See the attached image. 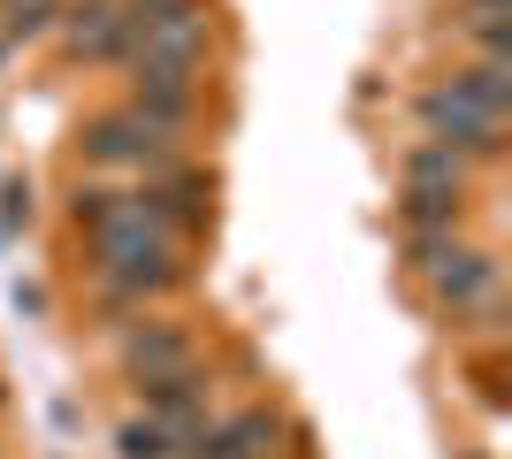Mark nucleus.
Wrapping results in <instances>:
<instances>
[{"instance_id":"obj_1","label":"nucleus","mask_w":512,"mask_h":459,"mask_svg":"<svg viewBox=\"0 0 512 459\" xmlns=\"http://www.w3.org/2000/svg\"><path fill=\"white\" fill-rule=\"evenodd\" d=\"M92 253H100V276L115 299H146V291H161L176 276L169 268V222L153 215V199L115 192V207L92 222Z\"/></svg>"},{"instance_id":"obj_2","label":"nucleus","mask_w":512,"mask_h":459,"mask_svg":"<svg viewBox=\"0 0 512 459\" xmlns=\"http://www.w3.org/2000/svg\"><path fill=\"white\" fill-rule=\"evenodd\" d=\"M123 368L138 391H169V383H199V352L176 322H138L123 337Z\"/></svg>"},{"instance_id":"obj_3","label":"nucleus","mask_w":512,"mask_h":459,"mask_svg":"<svg viewBox=\"0 0 512 459\" xmlns=\"http://www.w3.org/2000/svg\"><path fill=\"white\" fill-rule=\"evenodd\" d=\"M421 123H428V131H444L451 146H467V153H497V123H505V115L459 100L451 85H436V92H421Z\"/></svg>"},{"instance_id":"obj_4","label":"nucleus","mask_w":512,"mask_h":459,"mask_svg":"<svg viewBox=\"0 0 512 459\" xmlns=\"http://www.w3.org/2000/svg\"><path fill=\"white\" fill-rule=\"evenodd\" d=\"M421 268H436V291H444L451 306H482L497 284V261L490 253H467V245H421Z\"/></svg>"},{"instance_id":"obj_5","label":"nucleus","mask_w":512,"mask_h":459,"mask_svg":"<svg viewBox=\"0 0 512 459\" xmlns=\"http://www.w3.org/2000/svg\"><path fill=\"white\" fill-rule=\"evenodd\" d=\"M85 153L92 161H138V169H146V161H161V131L138 123V115H100L85 131Z\"/></svg>"},{"instance_id":"obj_6","label":"nucleus","mask_w":512,"mask_h":459,"mask_svg":"<svg viewBox=\"0 0 512 459\" xmlns=\"http://www.w3.org/2000/svg\"><path fill=\"white\" fill-rule=\"evenodd\" d=\"M123 39H130V23H123V8H115V0H85V8L69 16V46H77V54H92V62L123 54Z\"/></svg>"},{"instance_id":"obj_7","label":"nucleus","mask_w":512,"mask_h":459,"mask_svg":"<svg viewBox=\"0 0 512 459\" xmlns=\"http://www.w3.org/2000/svg\"><path fill=\"white\" fill-rule=\"evenodd\" d=\"M207 444L214 452H230V459H276V414H237V421H222V429H207Z\"/></svg>"},{"instance_id":"obj_8","label":"nucleus","mask_w":512,"mask_h":459,"mask_svg":"<svg viewBox=\"0 0 512 459\" xmlns=\"http://www.w3.org/2000/svg\"><path fill=\"white\" fill-rule=\"evenodd\" d=\"M406 192H451V199H459V153H451V146H413Z\"/></svg>"},{"instance_id":"obj_9","label":"nucleus","mask_w":512,"mask_h":459,"mask_svg":"<svg viewBox=\"0 0 512 459\" xmlns=\"http://www.w3.org/2000/svg\"><path fill=\"white\" fill-rule=\"evenodd\" d=\"M451 92H459V100H474V108H490V115H505V100H512L505 62H474V69H459V77H451Z\"/></svg>"},{"instance_id":"obj_10","label":"nucleus","mask_w":512,"mask_h":459,"mask_svg":"<svg viewBox=\"0 0 512 459\" xmlns=\"http://www.w3.org/2000/svg\"><path fill=\"white\" fill-rule=\"evenodd\" d=\"M406 222L421 230V245H428L436 230H451V222H459V199H451V192H406Z\"/></svg>"},{"instance_id":"obj_11","label":"nucleus","mask_w":512,"mask_h":459,"mask_svg":"<svg viewBox=\"0 0 512 459\" xmlns=\"http://www.w3.org/2000/svg\"><path fill=\"white\" fill-rule=\"evenodd\" d=\"M115 452H123V459H176L169 437H161L153 421H123V429H115Z\"/></svg>"},{"instance_id":"obj_12","label":"nucleus","mask_w":512,"mask_h":459,"mask_svg":"<svg viewBox=\"0 0 512 459\" xmlns=\"http://www.w3.org/2000/svg\"><path fill=\"white\" fill-rule=\"evenodd\" d=\"M46 23V0H8V31H39Z\"/></svg>"},{"instance_id":"obj_13","label":"nucleus","mask_w":512,"mask_h":459,"mask_svg":"<svg viewBox=\"0 0 512 459\" xmlns=\"http://www.w3.org/2000/svg\"><path fill=\"white\" fill-rule=\"evenodd\" d=\"M16 215H31V192L8 184V192H0V230H16Z\"/></svg>"},{"instance_id":"obj_14","label":"nucleus","mask_w":512,"mask_h":459,"mask_svg":"<svg viewBox=\"0 0 512 459\" xmlns=\"http://www.w3.org/2000/svg\"><path fill=\"white\" fill-rule=\"evenodd\" d=\"M474 8H505V0H474Z\"/></svg>"}]
</instances>
